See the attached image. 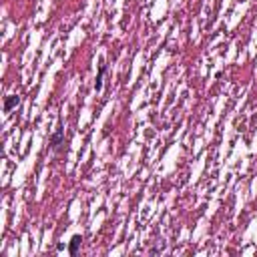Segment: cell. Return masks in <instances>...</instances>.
<instances>
[{
	"label": "cell",
	"instance_id": "6da1fadb",
	"mask_svg": "<svg viewBox=\"0 0 257 257\" xmlns=\"http://www.w3.org/2000/svg\"><path fill=\"white\" fill-rule=\"evenodd\" d=\"M16 102H18V101H16V97H10V98H8V101H6V105H4V109H6V111H10V109L14 107Z\"/></svg>",
	"mask_w": 257,
	"mask_h": 257
},
{
	"label": "cell",
	"instance_id": "7a4b0ae2",
	"mask_svg": "<svg viewBox=\"0 0 257 257\" xmlns=\"http://www.w3.org/2000/svg\"><path fill=\"white\" fill-rule=\"evenodd\" d=\"M78 245H80V239H78V237H74V239H73V243H70V253H77Z\"/></svg>",
	"mask_w": 257,
	"mask_h": 257
}]
</instances>
